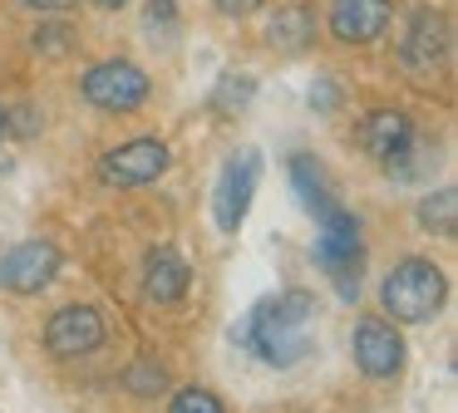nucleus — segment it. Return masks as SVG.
<instances>
[{
  "label": "nucleus",
  "mask_w": 458,
  "mask_h": 413,
  "mask_svg": "<svg viewBox=\"0 0 458 413\" xmlns=\"http://www.w3.org/2000/svg\"><path fill=\"white\" fill-rule=\"evenodd\" d=\"M80 94L89 108H99V114H139L143 104L153 98V79L143 64H133V59L114 55V59H99V64H89L80 74Z\"/></svg>",
  "instance_id": "20e7f679"
},
{
  "label": "nucleus",
  "mask_w": 458,
  "mask_h": 413,
  "mask_svg": "<svg viewBox=\"0 0 458 413\" xmlns=\"http://www.w3.org/2000/svg\"><path fill=\"white\" fill-rule=\"evenodd\" d=\"M434 163H438V148L428 143L424 133H419V138H414V148H409V153H399L394 163L385 167V177H389V182H414V177L434 173Z\"/></svg>",
  "instance_id": "a211bd4d"
},
{
  "label": "nucleus",
  "mask_w": 458,
  "mask_h": 413,
  "mask_svg": "<svg viewBox=\"0 0 458 413\" xmlns=\"http://www.w3.org/2000/svg\"><path fill=\"white\" fill-rule=\"evenodd\" d=\"M399 64H404V74H414V79H434L438 69L448 64V20H444V10H434V5L409 10L404 39H399Z\"/></svg>",
  "instance_id": "0eeeda50"
},
{
  "label": "nucleus",
  "mask_w": 458,
  "mask_h": 413,
  "mask_svg": "<svg viewBox=\"0 0 458 413\" xmlns=\"http://www.w3.org/2000/svg\"><path fill=\"white\" fill-rule=\"evenodd\" d=\"M316 295L310 291H276L261 295L237 324H232V344L251 350L271 369H296L316 350Z\"/></svg>",
  "instance_id": "f257e3e1"
},
{
  "label": "nucleus",
  "mask_w": 458,
  "mask_h": 413,
  "mask_svg": "<svg viewBox=\"0 0 458 413\" xmlns=\"http://www.w3.org/2000/svg\"><path fill=\"white\" fill-rule=\"evenodd\" d=\"M21 5H30V10H60V5H70V0H21Z\"/></svg>",
  "instance_id": "b1692460"
},
{
  "label": "nucleus",
  "mask_w": 458,
  "mask_h": 413,
  "mask_svg": "<svg viewBox=\"0 0 458 413\" xmlns=\"http://www.w3.org/2000/svg\"><path fill=\"white\" fill-rule=\"evenodd\" d=\"M11 138V114H5V104H0V143Z\"/></svg>",
  "instance_id": "393cba45"
},
{
  "label": "nucleus",
  "mask_w": 458,
  "mask_h": 413,
  "mask_svg": "<svg viewBox=\"0 0 458 413\" xmlns=\"http://www.w3.org/2000/svg\"><path fill=\"white\" fill-rule=\"evenodd\" d=\"M340 98H345V84H340V79L320 74L316 84H310V108H316V114H335Z\"/></svg>",
  "instance_id": "412c9836"
},
{
  "label": "nucleus",
  "mask_w": 458,
  "mask_h": 413,
  "mask_svg": "<svg viewBox=\"0 0 458 413\" xmlns=\"http://www.w3.org/2000/svg\"><path fill=\"white\" fill-rule=\"evenodd\" d=\"M326 25L340 45H375L394 25V0H330Z\"/></svg>",
  "instance_id": "f8f14e48"
},
{
  "label": "nucleus",
  "mask_w": 458,
  "mask_h": 413,
  "mask_svg": "<svg viewBox=\"0 0 458 413\" xmlns=\"http://www.w3.org/2000/svg\"><path fill=\"white\" fill-rule=\"evenodd\" d=\"M168 413H227V403L212 389H202V384H188V389H178L168 399Z\"/></svg>",
  "instance_id": "6ab92c4d"
},
{
  "label": "nucleus",
  "mask_w": 458,
  "mask_h": 413,
  "mask_svg": "<svg viewBox=\"0 0 458 413\" xmlns=\"http://www.w3.org/2000/svg\"><path fill=\"white\" fill-rule=\"evenodd\" d=\"M267 45L286 59H301L316 45V10L310 5H281L276 15L267 20Z\"/></svg>",
  "instance_id": "4468645a"
},
{
  "label": "nucleus",
  "mask_w": 458,
  "mask_h": 413,
  "mask_svg": "<svg viewBox=\"0 0 458 413\" xmlns=\"http://www.w3.org/2000/svg\"><path fill=\"white\" fill-rule=\"evenodd\" d=\"M94 5H99V10H123L129 0H94Z\"/></svg>",
  "instance_id": "a878e982"
},
{
  "label": "nucleus",
  "mask_w": 458,
  "mask_h": 413,
  "mask_svg": "<svg viewBox=\"0 0 458 413\" xmlns=\"http://www.w3.org/2000/svg\"><path fill=\"white\" fill-rule=\"evenodd\" d=\"M148 30L153 35H173L178 30V0H148Z\"/></svg>",
  "instance_id": "4be33fe9"
},
{
  "label": "nucleus",
  "mask_w": 458,
  "mask_h": 413,
  "mask_svg": "<svg viewBox=\"0 0 458 413\" xmlns=\"http://www.w3.org/2000/svg\"><path fill=\"white\" fill-rule=\"evenodd\" d=\"M109 340V320L99 305H64L45 320V354L50 359H84Z\"/></svg>",
  "instance_id": "1a4fd4ad"
},
{
  "label": "nucleus",
  "mask_w": 458,
  "mask_h": 413,
  "mask_svg": "<svg viewBox=\"0 0 458 413\" xmlns=\"http://www.w3.org/2000/svg\"><path fill=\"white\" fill-rule=\"evenodd\" d=\"M316 266L330 275L340 300H360V271H365V236L360 216L345 206H330L316 216Z\"/></svg>",
  "instance_id": "7ed1b4c3"
},
{
  "label": "nucleus",
  "mask_w": 458,
  "mask_h": 413,
  "mask_svg": "<svg viewBox=\"0 0 458 413\" xmlns=\"http://www.w3.org/2000/svg\"><path fill=\"white\" fill-rule=\"evenodd\" d=\"M261 182V153L257 148H237V153L222 163V177L212 187V216H217L222 232H242L251 212V197H257Z\"/></svg>",
  "instance_id": "423d86ee"
},
{
  "label": "nucleus",
  "mask_w": 458,
  "mask_h": 413,
  "mask_svg": "<svg viewBox=\"0 0 458 413\" xmlns=\"http://www.w3.org/2000/svg\"><path fill=\"white\" fill-rule=\"evenodd\" d=\"M168 167H173L168 143L158 133H143V138H129V143L109 148L99 157V182L119 187V192H133V187H153Z\"/></svg>",
  "instance_id": "39448f33"
},
{
  "label": "nucleus",
  "mask_w": 458,
  "mask_h": 413,
  "mask_svg": "<svg viewBox=\"0 0 458 413\" xmlns=\"http://www.w3.org/2000/svg\"><path fill=\"white\" fill-rule=\"evenodd\" d=\"M257 98V74L251 69H222V79L212 84V114H242Z\"/></svg>",
  "instance_id": "dca6fc26"
},
{
  "label": "nucleus",
  "mask_w": 458,
  "mask_h": 413,
  "mask_svg": "<svg viewBox=\"0 0 458 413\" xmlns=\"http://www.w3.org/2000/svg\"><path fill=\"white\" fill-rule=\"evenodd\" d=\"M454 216H458V187L444 182L438 192H428L419 202V232L428 236H454Z\"/></svg>",
  "instance_id": "f3484780"
},
{
  "label": "nucleus",
  "mask_w": 458,
  "mask_h": 413,
  "mask_svg": "<svg viewBox=\"0 0 458 413\" xmlns=\"http://www.w3.org/2000/svg\"><path fill=\"white\" fill-rule=\"evenodd\" d=\"M448 300V275L438 271L424 256H409L394 271L379 281V305H385V320L394 324H424L444 310Z\"/></svg>",
  "instance_id": "f03ea898"
},
{
  "label": "nucleus",
  "mask_w": 458,
  "mask_h": 413,
  "mask_svg": "<svg viewBox=\"0 0 458 413\" xmlns=\"http://www.w3.org/2000/svg\"><path fill=\"white\" fill-rule=\"evenodd\" d=\"M414 138H419V128H414V118H409L404 108H369V114L355 123V148L379 167H389L399 153H409Z\"/></svg>",
  "instance_id": "9b49d317"
},
{
  "label": "nucleus",
  "mask_w": 458,
  "mask_h": 413,
  "mask_svg": "<svg viewBox=\"0 0 458 413\" xmlns=\"http://www.w3.org/2000/svg\"><path fill=\"white\" fill-rule=\"evenodd\" d=\"M350 354H355V369L365 379H379V384L399 379V369H404V334L385 315H365L350 330Z\"/></svg>",
  "instance_id": "6e6552de"
},
{
  "label": "nucleus",
  "mask_w": 458,
  "mask_h": 413,
  "mask_svg": "<svg viewBox=\"0 0 458 413\" xmlns=\"http://www.w3.org/2000/svg\"><path fill=\"white\" fill-rule=\"evenodd\" d=\"M192 285V266L178 246H153L143 256V295L153 305H178Z\"/></svg>",
  "instance_id": "ddd939ff"
},
{
  "label": "nucleus",
  "mask_w": 458,
  "mask_h": 413,
  "mask_svg": "<svg viewBox=\"0 0 458 413\" xmlns=\"http://www.w3.org/2000/svg\"><path fill=\"white\" fill-rule=\"evenodd\" d=\"M286 173H291V187H296L301 206H306L310 216H320V212H330V206H335V192H330L326 163H320L316 153H291V157H286Z\"/></svg>",
  "instance_id": "2eb2a0df"
},
{
  "label": "nucleus",
  "mask_w": 458,
  "mask_h": 413,
  "mask_svg": "<svg viewBox=\"0 0 458 413\" xmlns=\"http://www.w3.org/2000/svg\"><path fill=\"white\" fill-rule=\"evenodd\" d=\"M60 275V246L55 241H21L0 256V291L11 295H40Z\"/></svg>",
  "instance_id": "9d476101"
},
{
  "label": "nucleus",
  "mask_w": 458,
  "mask_h": 413,
  "mask_svg": "<svg viewBox=\"0 0 458 413\" xmlns=\"http://www.w3.org/2000/svg\"><path fill=\"white\" fill-rule=\"evenodd\" d=\"M163 384H168L163 364H148V359H139L129 374H123V389H129V393H139V399H158V393H163Z\"/></svg>",
  "instance_id": "aec40b11"
},
{
  "label": "nucleus",
  "mask_w": 458,
  "mask_h": 413,
  "mask_svg": "<svg viewBox=\"0 0 458 413\" xmlns=\"http://www.w3.org/2000/svg\"><path fill=\"white\" fill-rule=\"evenodd\" d=\"M212 5H217V15H227V20H247L261 0H212Z\"/></svg>",
  "instance_id": "5701e85b"
}]
</instances>
